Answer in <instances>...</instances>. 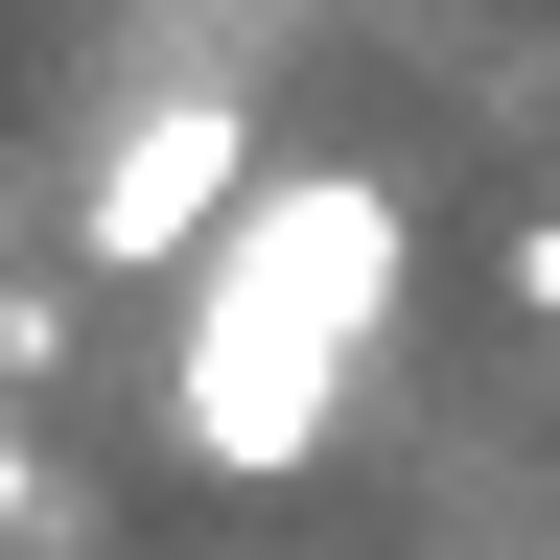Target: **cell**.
<instances>
[{"mask_svg": "<svg viewBox=\"0 0 560 560\" xmlns=\"http://www.w3.org/2000/svg\"><path fill=\"white\" fill-rule=\"evenodd\" d=\"M397 257H420V210L374 164H257L234 187V234H210L187 280V350H164V444L187 467H327V420L350 374H374V327H397Z\"/></svg>", "mask_w": 560, "mask_h": 560, "instance_id": "obj_1", "label": "cell"}, {"mask_svg": "<svg viewBox=\"0 0 560 560\" xmlns=\"http://www.w3.org/2000/svg\"><path fill=\"white\" fill-rule=\"evenodd\" d=\"M234 187H257V117L234 94H164V117L94 140V210H70V234L140 280V257H210V234H234Z\"/></svg>", "mask_w": 560, "mask_h": 560, "instance_id": "obj_2", "label": "cell"}, {"mask_svg": "<svg viewBox=\"0 0 560 560\" xmlns=\"http://www.w3.org/2000/svg\"><path fill=\"white\" fill-rule=\"evenodd\" d=\"M514 304H537V327H560V210H514Z\"/></svg>", "mask_w": 560, "mask_h": 560, "instance_id": "obj_3", "label": "cell"}, {"mask_svg": "<svg viewBox=\"0 0 560 560\" xmlns=\"http://www.w3.org/2000/svg\"><path fill=\"white\" fill-rule=\"evenodd\" d=\"M24 514H47V467H24V397H0V537H24Z\"/></svg>", "mask_w": 560, "mask_h": 560, "instance_id": "obj_4", "label": "cell"}]
</instances>
